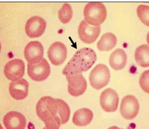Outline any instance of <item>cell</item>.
I'll return each mask as SVG.
<instances>
[{"label":"cell","instance_id":"cell-21","mask_svg":"<svg viewBox=\"0 0 149 129\" xmlns=\"http://www.w3.org/2000/svg\"><path fill=\"white\" fill-rule=\"evenodd\" d=\"M58 17L62 23H69L73 17V11L70 5L68 4H65L63 5L58 11Z\"/></svg>","mask_w":149,"mask_h":129},{"label":"cell","instance_id":"cell-14","mask_svg":"<svg viewBox=\"0 0 149 129\" xmlns=\"http://www.w3.org/2000/svg\"><path fill=\"white\" fill-rule=\"evenodd\" d=\"M3 124L7 129H25L26 120L25 116L16 111H11L6 114L3 118Z\"/></svg>","mask_w":149,"mask_h":129},{"label":"cell","instance_id":"cell-6","mask_svg":"<svg viewBox=\"0 0 149 129\" xmlns=\"http://www.w3.org/2000/svg\"><path fill=\"white\" fill-rule=\"evenodd\" d=\"M51 72L50 66L47 61L43 59L35 64H28V74L30 79L37 82L43 81L49 77Z\"/></svg>","mask_w":149,"mask_h":129},{"label":"cell","instance_id":"cell-5","mask_svg":"<svg viewBox=\"0 0 149 129\" xmlns=\"http://www.w3.org/2000/svg\"><path fill=\"white\" fill-rule=\"evenodd\" d=\"M139 109L140 105L138 100L134 95H126L122 100L120 113L124 119H134L139 113Z\"/></svg>","mask_w":149,"mask_h":129},{"label":"cell","instance_id":"cell-23","mask_svg":"<svg viewBox=\"0 0 149 129\" xmlns=\"http://www.w3.org/2000/svg\"><path fill=\"white\" fill-rule=\"evenodd\" d=\"M149 71L147 70L140 76L139 79V84L141 89L147 93H149Z\"/></svg>","mask_w":149,"mask_h":129},{"label":"cell","instance_id":"cell-20","mask_svg":"<svg viewBox=\"0 0 149 129\" xmlns=\"http://www.w3.org/2000/svg\"><path fill=\"white\" fill-rule=\"evenodd\" d=\"M58 115L60 117L61 124L67 123L70 119V109L66 102L62 99H57Z\"/></svg>","mask_w":149,"mask_h":129},{"label":"cell","instance_id":"cell-1","mask_svg":"<svg viewBox=\"0 0 149 129\" xmlns=\"http://www.w3.org/2000/svg\"><path fill=\"white\" fill-rule=\"evenodd\" d=\"M97 60L94 50L84 48L77 51L62 71L65 76H73L86 72L93 66Z\"/></svg>","mask_w":149,"mask_h":129},{"label":"cell","instance_id":"cell-10","mask_svg":"<svg viewBox=\"0 0 149 129\" xmlns=\"http://www.w3.org/2000/svg\"><path fill=\"white\" fill-rule=\"evenodd\" d=\"M44 52V47L41 43L38 41H32L25 46L24 57L29 64H38L43 59Z\"/></svg>","mask_w":149,"mask_h":129},{"label":"cell","instance_id":"cell-16","mask_svg":"<svg viewBox=\"0 0 149 129\" xmlns=\"http://www.w3.org/2000/svg\"><path fill=\"white\" fill-rule=\"evenodd\" d=\"M127 62V55L122 49H117L109 56V64L115 70L123 69Z\"/></svg>","mask_w":149,"mask_h":129},{"label":"cell","instance_id":"cell-19","mask_svg":"<svg viewBox=\"0 0 149 129\" xmlns=\"http://www.w3.org/2000/svg\"><path fill=\"white\" fill-rule=\"evenodd\" d=\"M135 59L138 64L142 67L149 66V49L148 44H143L136 48L134 54Z\"/></svg>","mask_w":149,"mask_h":129},{"label":"cell","instance_id":"cell-17","mask_svg":"<svg viewBox=\"0 0 149 129\" xmlns=\"http://www.w3.org/2000/svg\"><path fill=\"white\" fill-rule=\"evenodd\" d=\"M93 119V113L89 109L81 108L75 111L73 116V123L79 127L86 126Z\"/></svg>","mask_w":149,"mask_h":129},{"label":"cell","instance_id":"cell-3","mask_svg":"<svg viewBox=\"0 0 149 129\" xmlns=\"http://www.w3.org/2000/svg\"><path fill=\"white\" fill-rule=\"evenodd\" d=\"M83 14L85 21L89 25L100 26L107 18V10L102 3L90 2L85 6Z\"/></svg>","mask_w":149,"mask_h":129},{"label":"cell","instance_id":"cell-13","mask_svg":"<svg viewBox=\"0 0 149 129\" xmlns=\"http://www.w3.org/2000/svg\"><path fill=\"white\" fill-rule=\"evenodd\" d=\"M47 55L52 64L55 66H60L67 59V48L62 43L56 41L50 46L47 51Z\"/></svg>","mask_w":149,"mask_h":129},{"label":"cell","instance_id":"cell-12","mask_svg":"<svg viewBox=\"0 0 149 129\" xmlns=\"http://www.w3.org/2000/svg\"><path fill=\"white\" fill-rule=\"evenodd\" d=\"M46 27L45 20L39 16H33L27 20L25 25V32L31 38H39L44 34Z\"/></svg>","mask_w":149,"mask_h":129},{"label":"cell","instance_id":"cell-15","mask_svg":"<svg viewBox=\"0 0 149 129\" xmlns=\"http://www.w3.org/2000/svg\"><path fill=\"white\" fill-rule=\"evenodd\" d=\"M29 87L28 82L24 79L12 81L9 86L10 94L15 100H23L28 95Z\"/></svg>","mask_w":149,"mask_h":129},{"label":"cell","instance_id":"cell-9","mask_svg":"<svg viewBox=\"0 0 149 129\" xmlns=\"http://www.w3.org/2000/svg\"><path fill=\"white\" fill-rule=\"evenodd\" d=\"M25 72V64L21 59L12 60L8 62L4 67L6 77L12 81L22 79Z\"/></svg>","mask_w":149,"mask_h":129},{"label":"cell","instance_id":"cell-7","mask_svg":"<svg viewBox=\"0 0 149 129\" xmlns=\"http://www.w3.org/2000/svg\"><path fill=\"white\" fill-rule=\"evenodd\" d=\"M100 103L106 112H114L118 109L119 96L114 89L107 88L102 91L100 95Z\"/></svg>","mask_w":149,"mask_h":129},{"label":"cell","instance_id":"cell-2","mask_svg":"<svg viewBox=\"0 0 149 129\" xmlns=\"http://www.w3.org/2000/svg\"><path fill=\"white\" fill-rule=\"evenodd\" d=\"M36 111L38 117L45 124L47 129L60 128L61 121L58 114L57 99L50 96H45L40 98L36 104Z\"/></svg>","mask_w":149,"mask_h":129},{"label":"cell","instance_id":"cell-11","mask_svg":"<svg viewBox=\"0 0 149 129\" xmlns=\"http://www.w3.org/2000/svg\"><path fill=\"white\" fill-rule=\"evenodd\" d=\"M68 81V91L73 97H79L84 94L87 88V82L81 74L73 76H66Z\"/></svg>","mask_w":149,"mask_h":129},{"label":"cell","instance_id":"cell-8","mask_svg":"<svg viewBox=\"0 0 149 129\" xmlns=\"http://www.w3.org/2000/svg\"><path fill=\"white\" fill-rule=\"evenodd\" d=\"M78 35L80 39L85 44H92L99 37L101 32V27L92 26L82 20L78 27Z\"/></svg>","mask_w":149,"mask_h":129},{"label":"cell","instance_id":"cell-22","mask_svg":"<svg viewBox=\"0 0 149 129\" xmlns=\"http://www.w3.org/2000/svg\"><path fill=\"white\" fill-rule=\"evenodd\" d=\"M137 15L144 25L149 27V7L148 5H139L136 10Z\"/></svg>","mask_w":149,"mask_h":129},{"label":"cell","instance_id":"cell-18","mask_svg":"<svg viewBox=\"0 0 149 129\" xmlns=\"http://www.w3.org/2000/svg\"><path fill=\"white\" fill-rule=\"evenodd\" d=\"M117 42V37L114 34L107 33L103 35L97 42V48L101 51H109L114 48Z\"/></svg>","mask_w":149,"mask_h":129},{"label":"cell","instance_id":"cell-4","mask_svg":"<svg viewBox=\"0 0 149 129\" xmlns=\"http://www.w3.org/2000/svg\"><path fill=\"white\" fill-rule=\"evenodd\" d=\"M110 79L109 69L104 64H97L90 73V83L97 90L101 89L109 84Z\"/></svg>","mask_w":149,"mask_h":129}]
</instances>
